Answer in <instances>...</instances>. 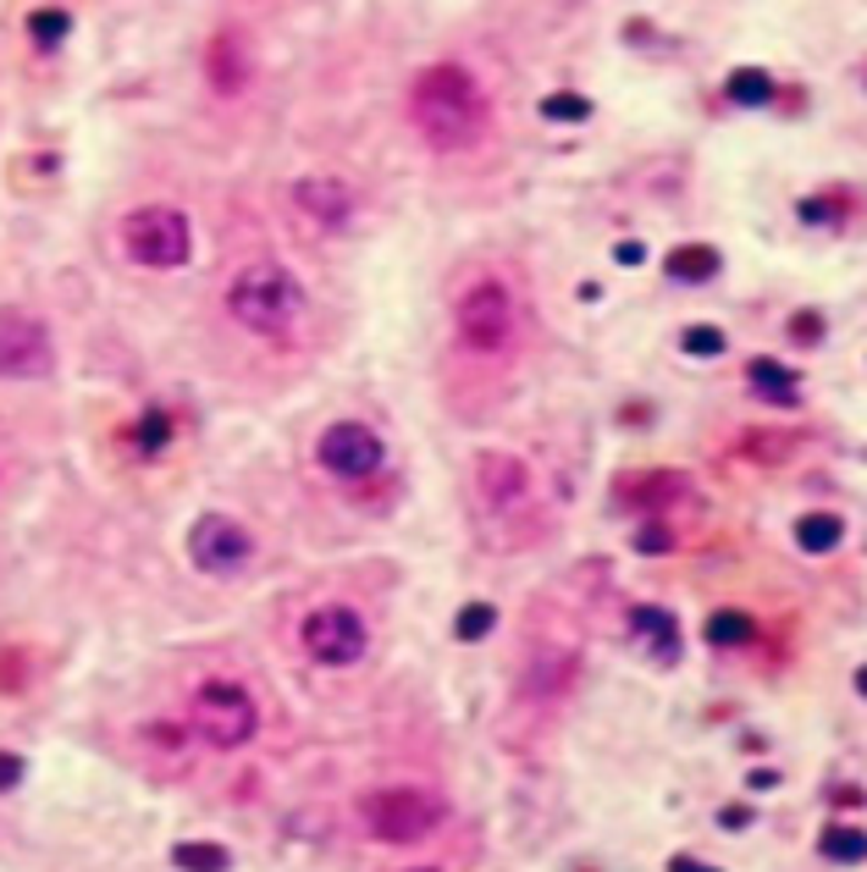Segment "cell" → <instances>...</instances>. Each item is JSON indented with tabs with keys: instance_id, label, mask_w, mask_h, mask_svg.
<instances>
[{
	"instance_id": "cell-1",
	"label": "cell",
	"mask_w": 867,
	"mask_h": 872,
	"mask_svg": "<svg viewBox=\"0 0 867 872\" xmlns=\"http://www.w3.org/2000/svg\"><path fill=\"white\" fill-rule=\"evenodd\" d=\"M410 117L436 149H464L486 133V95L464 67H426L410 89Z\"/></svg>"
},
{
	"instance_id": "cell-2",
	"label": "cell",
	"mask_w": 867,
	"mask_h": 872,
	"mask_svg": "<svg viewBox=\"0 0 867 872\" xmlns=\"http://www.w3.org/2000/svg\"><path fill=\"white\" fill-rule=\"evenodd\" d=\"M227 315L255 337H288L298 326V315H304V283L277 260H255L233 277Z\"/></svg>"
},
{
	"instance_id": "cell-3",
	"label": "cell",
	"mask_w": 867,
	"mask_h": 872,
	"mask_svg": "<svg viewBox=\"0 0 867 872\" xmlns=\"http://www.w3.org/2000/svg\"><path fill=\"white\" fill-rule=\"evenodd\" d=\"M122 249L149 266V271H177L194 249V232H188V216L171 210V205H145V210H128L122 216Z\"/></svg>"
},
{
	"instance_id": "cell-4",
	"label": "cell",
	"mask_w": 867,
	"mask_h": 872,
	"mask_svg": "<svg viewBox=\"0 0 867 872\" xmlns=\"http://www.w3.org/2000/svg\"><path fill=\"white\" fill-rule=\"evenodd\" d=\"M359 818L376 840L387 845H415L426 840L436 823H442V801L426 795V790H410V784H393V790H376L359 801Z\"/></svg>"
},
{
	"instance_id": "cell-5",
	"label": "cell",
	"mask_w": 867,
	"mask_h": 872,
	"mask_svg": "<svg viewBox=\"0 0 867 872\" xmlns=\"http://www.w3.org/2000/svg\"><path fill=\"white\" fill-rule=\"evenodd\" d=\"M453 326H459V343L475 348V354H503L509 337H514V293L492 277H481L475 288L459 293L453 304Z\"/></svg>"
},
{
	"instance_id": "cell-6",
	"label": "cell",
	"mask_w": 867,
	"mask_h": 872,
	"mask_svg": "<svg viewBox=\"0 0 867 872\" xmlns=\"http://www.w3.org/2000/svg\"><path fill=\"white\" fill-rule=\"evenodd\" d=\"M194 724H199V734H205L210 745L238 751V745L255 740L260 707H255V696H249L244 685H233V680H205V685L194 691Z\"/></svg>"
},
{
	"instance_id": "cell-7",
	"label": "cell",
	"mask_w": 867,
	"mask_h": 872,
	"mask_svg": "<svg viewBox=\"0 0 867 872\" xmlns=\"http://www.w3.org/2000/svg\"><path fill=\"white\" fill-rule=\"evenodd\" d=\"M298 641H304V652H309L321 668H354V663L365 657V646H371V630H365V618H359L354 607L326 602V607H315V613L298 624Z\"/></svg>"
},
{
	"instance_id": "cell-8",
	"label": "cell",
	"mask_w": 867,
	"mask_h": 872,
	"mask_svg": "<svg viewBox=\"0 0 867 872\" xmlns=\"http://www.w3.org/2000/svg\"><path fill=\"white\" fill-rule=\"evenodd\" d=\"M315 458H321V469L337 475V480H365V475L382 469L387 447H382V436L371 432V426H359V420H337L332 432L321 436Z\"/></svg>"
},
{
	"instance_id": "cell-9",
	"label": "cell",
	"mask_w": 867,
	"mask_h": 872,
	"mask_svg": "<svg viewBox=\"0 0 867 872\" xmlns=\"http://www.w3.org/2000/svg\"><path fill=\"white\" fill-rule=\"evenodd\" d=\"M188 553H194V564H199L205 575H238V569L255 558V536H249L238 519H227V514H205V519L188 531Z\"/></svg>"
},
{
	"instance_id": "cell-10",
	"label": "cell",
	"mask_w": 867,
	"mask_h": 872,
	"mask_svg": "<svg viewBox=\"0 0 867 872\" xmlns=\"http://www.w3.org/2000/svg\"><path fill=\"white\" fill-rule=\"evenodd\" d=\"M50 370V331L22 315V309H6L0 315V376H17V382H33Z\"/></svg>"
},
{
	"instance_id": "cell-11",
	"label": "cell",
	"mask_w": 867,
	"mask_h": 872,
	"mask_svg": "<svg viewBox=\"0 0 867 872\" xmlns=\"http://www.w3.org/2000/svg\"><path fill=\"white\" fill-rule=\"evenodd\" d=\"M293 199H298V210L315 216L321 227H343V221L354 216V188L337 182V177H304V182L293 188Z\"/></svg>"
},
{
	"instance_id": "cell-12",
	"label": "cell",
	"mask_w": 867,
	"mask_h": 872,
	"mask_svg": "<svg viewBox=\"0 0 867 872\" xmlns=\"http://www.w3.org/2000/svg\"><path fill=\"white\" fill-rule=\"evenodd\" d=\"M205 67H210V83H216L221 95H238V89L249 83V50H244V33H238V28H221V33L210 39Z\"/></svg>"
},
{
	"instance_id": "cell-13",
	"label": "cell",
	"mask_w": 867,
	"mask_h": 872,
	"mask_svg": "<svg viewBox=\"0 0 867 872\" xmlns=\"http://www.w3.org/2000/svg\"><path fill=\"white\" fill-rule=\"evenodd\" d=\"M481 492L503 508V503H520L525 497V464L520 458H503V453H492V458H481Z\"/></svg>"
},
{
	"instance_id": "cell-14",
	"label": "cell",
	"mask_w": 867,
	"mask_h": 872,
	"mask_svg": "<svg viewBox=\"0 0 867 872\" xmlns=\"http://www.w3.org/2000/svg\"><path fill=\"white\" fill-rule=\"evenodd\" d=\"M630 630H636V635H647V641H652V652H658L663 663L680 652V624H674V613H669V607H636V613H630Z\"/></svg>"
},
{
	"instance_id": "cell-15",
	"label": "cell",
	"mask_w": 867,
	"mask_h": 872,
	"mask_svg": "<svg viewBox=\"0 0 867 872\" xmlns=\"http://www.w3.org/2000/svg\"><path fill=\"white\" fill-rule=\"evenodd\" d=\"M669 277H680V283H708V277H719V249H713V244H680V249L669 255Z\"/></svg>"
},
{
	"instance_id": "cell-16",
	"label": "cell",
	"mask_w": 867,
	"mask_h": 872,
	"mask_svg": "<svg viewBox=\"0 0 867 872\" xmlns=\"http://www.w3.org/2000/svg\"><path fill=\"white\" fill-rule=\"evenodd\" d=\"M746 376H751V387H757L762 398L796 404V370H790V365H779V359H751Z\"/></svg>"
},
{
	"instance_id": "cell-17",
	"label": "cell",
	"mask_w": 867,
	"mask_h": 872,
	"mask_svg": "<svg viewBox=\"0 0 867 872\" xmlns=\"http://www.w3.org/2000/svg\"><path fill=\"white\" fill-rule=\"evenodd\" d=\"M840 536H846V519H840V514H807V519H796L801 553H835Z\"/></svg>"
},
{
	"instance_id": "cell-18",
	"label": "cell",
	"mask_w": 867,
	"mask_h": 872,
	"mask_svg": "<svg viewBox=\"0 0 867 872\" xmlns=\"http://www.w3.org/2000/svg\"><path fill=\"white\" fill-rule=\"evenodd\" d=\"M818 851H824L829 862H867V829H857V823H835V829H824Z\"/></svg>"
},
{
	"instance_id": "cell-19",
	"label": "cell",
	"mask_w": 867,
	"mask_h": 872,
	"mask_svg": "<svg viewBox=\"0 0 867 872\" xmlns=\"http://www.w3.org/2000/svg\"><path fill=\"white\" fill-rule=\"evenodd\" d=\"M723 95H729L735 106H768V100H774V78H768L762 67H740V72H729Z\"/></svg>"
},
{
	"instance_id": "cell-20",
	"label": "cell",
	"mask_w": 867,
	"mask_h": 872,
	"mask_svg": "<svg viewBox=\"0 0 867 872\" xmlns=\"http://www.w3.org/2000/svg\"><path fill=\"white\" fill-rule=\"evenodd\" d=\"M171 862H177L183 872H227V868H233V856H227L221 845H205V840L177 845V851H171Z\"/></svg>"
},
{
	"instance_id": "cell-21",
	"label": "cell",
	"mask_w": 867,
	"mask_h": 872,
	"mask_svg": "<svg viewBox=\"0 0 867 872\" xmlns=\"http://www.w3.org/2000/svg\"><path fill=\"white\" fill-rule=\"evenodd\" d=\"M713 646H740V641H751V618L740 613V607H719L713 618H708V630H702Z\"/></svg>"
},
{
	"instance_id": "cell-22",
	"label": "cell",
	"mask_w": 867,
	"mask_h": 872,
	"mask_svg": "<svg viewBox=\"0 0 867 872\" xmlns=\"http://www.w3.org/2000/svg\"><path fill=\"white\" fill-rule=\"evenodd\" d=\"M128 442H134L139 453L166 447V442H171V415H166V409H145V420H134V426H128Z\"/></svg>"
},
{
	"instance_id": "cell-23",
	"label": "cell",
	"mask_w": 867,
	"mask_h": 872,
	"mask_svg": "<svg viewBox=\"0 0 867 872\" xmlns=\"http://www.w3.org/2000/svg\"><path fill=\"white\" fill-rule=\"evenodd\" d=\"M723 337L719 326H686V337H680V348L691 354V359H713V354H723Z\"/></svg>"
},
{
	"instance_id": "cell-24",
	"label": "cell",
	"mask_w": 867,
	"mask_h": 872,
	"mask_svg": "<svg viewBox=\"0 0 867 872\" xmlns=\"http://www.w3.org/2000/svg\"><path fill=\"white\" fill-rule=\"evenodd\" d=\"M492 624H497V607H492V602H470V607L459 613V624H453V630H459V641H481Z\"/></svg>"
},
{
	"instance_id": "cell-25",
	"label": "cell",
	"mask_w": 867,
	"mask_h": 872,
	"mask_svg": "<svg viewBox=\"0 0 867 872\" xmlns=\"http://www.w3.org/2000/svg\"><path fill=\"white\" fill-rule=\"evenodd\" d=\"M542 117L548 122H585L591 117V100L585 95H548L542 100Z\"/></svg>"
},
{
	"instance_id": "cell-26",
	"label": "cell",
	"mask_w": 867,
	"mask_h": 872,
	"mask_svg": "<svg viewBox=\"0 0 867 872\" xmlns=\"http://www.w3.org/2000/svg\"><path fill=\"white\" fill-rule=\"evenodd\" d=\"M28 28H33V39H39V44H56V39L67 33V11H33V17H28Z\"/></svg>"
},
{
	"instance_id": "cell-27",
	"label": "cell",
	"mask_w": 867,
	"mask_h": 872,
	"mask_svg": "<svg viewBox=\"0 0 867 872\" xmlns=\"http://www.w3.org/2000/svg\"><path fill=\"white\" fill-rule=\"evenodd\" d=\"M790 337H796V343H818V337H824V315H818V309L790 315Z\"/></svg>"
},
{
	"instance_id": "cell-28",
	"label": "cell",
	"mask_w": 867,
	"mask_h": 872,
	"mask_svg": "<svg viewBox=\"0 0 867 872\" xmlns=\"http://www.w3.org/2000/svg\"><path fill=\"white\" fill-rule=\"evenodd\" d=\"M840 210H835V199H801V221L807 227H818V221H835Z\"/></svg>"
},
{
	"instance_id": "cell-29",
	"label": "cell",
	"mask_w": 867,
	"mask_h": 872,
	"mask_svg": "<svg viewBox=\"0 0 867 872\" xmlns=\"http://www.w3.org/2000/svg\"><path fill=\"white\" fill-rule=\"evenodd\" d=\"M636 547H641V553H663V547H669V531H663V525H647V531H636Z\"/></svg>"
},
{
	"instance_id": "cell-30",
	"label": "cell",
	"mask_w": 867,
	"mask_h": 872,
	"mask_svg": "<svg viewBox=\"0 0 867 872\" xmlns=\"http://www.w3.org/2000/svg\"><path fill=\"white\" fill-rule=\"evenodd\" d=\"M17 784H22V756L0 751V790H17Z\"/></svg>"
},
{
	"instance_id": "cell-31",
	"label": "cell",
	"mask_w": 867,
	"mask_h": 872,
	"mask_svg": "<svg viewBox=\"0 0 867 872\" xmlns=\"http://www.w3.org/2000/svg\"><path fill=\"white\" fill-rule=\"evenodd\" d=\"M613 260H619V266H641V260H647V244H619Z\"/></svg>"
},
{
	"instance_id": "cell-32",
	"label": "cell",
	"mask_w": 867,
	"mask_h": 872,
	"mask_svg": "<svg viewBox=\"0 0 867 872\" xmlns=\"http://www.w3.org/2000/svg\"><path fill=\"white\" fill-rule=\"evenodd\" d=\"M719 823H723V829H746V823H751V812H746V806H723Z\"/></svg>"
},
{
	"instance_id": "cell-33",
	"label": "cell",
	"mask_w": 867,
	"mask_h": 872,
	"mask_svg": "<svg viewBox=\"0 0 867 872\" xmlns=\"http://www.w3.org/2000/svg\"><path fill=\"white\" fill-rule=\"evenodd\" d=\"M669 872H719V868H708V862H697V856H674Z\"/></svg>"
},
{
	"instance_id": "cell-34",
	"label": "cell",
	"mask_w": 867,
	"mask_h": 872,
	"mask_svg": "<svg viewBox=\"0 0 867 872\" xmlns=\"http://www.w3.org/2000/svg\"><path fill=\"white\" fill-rule=\"evenodd\" d=\"M857 696H867V663L857 668Z\"/></svg>"
},
{
	"instance_id": "cell-35",
	"label": "cell",
	"mask_w": 867,
	"mask_h": 872,
	"mask_svg": "<svg viewBox=\"0 0 867 872\" xmlns=\"http://www.w3.org/2000/svg\"><path fill=\"white\" fill-rule=\"evenodd\" d=\"M410 872H436V868H410Z\"/></svg>"
}]
</instances>
